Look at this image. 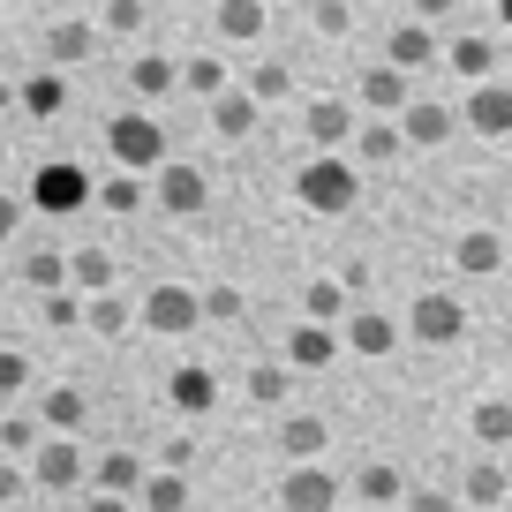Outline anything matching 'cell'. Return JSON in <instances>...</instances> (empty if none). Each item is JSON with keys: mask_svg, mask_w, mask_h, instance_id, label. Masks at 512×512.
Returning a JSON list of instances; mask_svg holds the SVG:
<instances>
[{"mask_svg": "<svg viewBox=\"0 0 512 512\" xmlns=\"http://www.w3.org/2000/svg\"><path fill=\"white\" fill-rule=\"evenodd\" d=\"M294 196H302V211H317V219H347L354 196H362V166L339 159V151H317V159L294 174Z\"/></svg>", "mask_w": 512, "mask_h": 512, "instance_id": "1", "label": "cell"}, {"mask_svg": "<svg viewBox=\"0 0 512 512\" xmlns=\"http://www.w3.org/2000/svg\"><path fill=\"white\" fill-rule=\"evenodd\" d=\"M106 151H113V166H121V174H159L166 166V128L151 121V113H113L106 121Z\"/></svg>", "mask_w": 512, "mask_h": 512, "instance_id": "2", "label": "cell"}, {"mask_svg": "<svg viewBox=\"0 0 512 512\" xmlns=\"http://www.w3.org/2000/svg\"><path fill=\"white\" fill-rule=\"evenodd\" d=\"M91 196H98V181L83 174L76 159H46V166L31 174V204L46 211V219H68V211H83Z\"/></svg>", "mask_w": 512, "mask_h": 512, "instance_id": "3", "label": "cell"}, {"mask_svg": "<svg viewBox=\"0 0 512 512\" xmlns=\"http://www.w3.org/2000/svg\"><path fill=\"white\" fill-rule=\"evenodd\" d=\"M136 317H144L159 339H189L196 324H204V302H196V287H181V279H159V287L144 294V309H136Z\"/></svg>", "mask_w": 512, "mask_h": 512, "instance_id": "4", "label": "cell"}, {"mask_svg": "<svg viewBox=\"0 0 512 512\" xmlns=\"http://www.w3.org/2000/svg\"><path fill=\"white\" fill-rule=\"evenodd\" d=\"M460 332H467L460 294H415V309H407V339H415V347H452Z\"/></svg>", "mask_w": 512, "mask_h": 512, "instance_id": "5", "label": "cell"}, {"mask_svg": "<svg viewBox=\"0 0 512 512\" xmlns=\"http://www.w3.org/2000/svg\"><path fill=\"white\" fill-rule=\"evenodd\" d=\"M151 204H159V211H174V219H196V211L211 204V181H204V166H189V159H166L159 174H151Z\"/></svg>", "mask_w": 512, "mask_h": 512, "instance_id": "6", "label": "cell"}, {"mask_svg": "<svg viewBox=\"0 0 512 512\" xmlns=\"http://www.w3.org/2000/svg\"><path fill=\"white\" fill-rule=\"evenodd\" d=\"M407 98H415V83H407L392 61H384V68H362V76H354V106H362L369 121H400Z\"/></svg>", "mask_w": 512, "mask_h": 512, "instance_id": "7", "label": "cell"}, {"mask_svg": "<svg viewBox=\"0 0 512 512\" xmlns=\"http://www.w3.org/2000/svg\"><path fill=\"white\" fill-rule=\"evenodd\" d=\"M339 475H324L317 460H302V467H287V482H279V505L287 512H339Z\"/></svg>", "mask_w": 512, "mask_h": 512, "instance_id": "8", "label": "cell"}, {"mask_svg": "<svg viewBox=\"0 0 512 512\" xmlns=\"http://www.w3.org/2000/svg\"><path fill=\"white\" fill-rule=\"evenodd\" d=\"M83 475H91V467H83V445H76V437H46V445L31 452V482H38V490H53V497L76 490Z\"/></svg>", "mask_w": 512, "mask_h": 512, "instance_id": "9", "label": "cell"}, {"mask_svg": "<svg viewBox=\"0 0 512 512\" xmlns=\"http://www.w3.org/2000/svg\"><path fill=\"white\" fill-rule=\"evenodd\" d=\"M460 121L475 128V136H512V83H505V76L475 83V91H467V106H460Z\"/></svg>", "mask_w": 512, "mask_h": 512, "instance_id": "10", "label": "cell"}, {"mask_svg": "<svg viewBox=\"0 0 512 512\" xmlns=\"http://www.w3.org/2000/svg\"><path fill=\"white\" fill-rule=\"evenodd\" d=\"M339 347H347V339H339L332 324H294L279 354H287V362L302 369V377H317V369H332V362H339Z\"/></svg>", "mask_w": 512, "mask_h": 512, "instance_id": "11", "label": "cell"}, {"mask_svg": "<svg viewBox=\"0 0 512 512\" xmlns=\"http://www.w3.org/2000/svg\"><path fill=\"white\" fill-rule=\"evenodd\" d=\"M339 339H347L354 354H369V362H384V354H392V347L407 339V324L377 317V309H347V332H339Z\"/></svg>", "mask_w": 512, "mask_h": 512, "instance_id": "12", "label": "cell"}, {"mask_svg": "<svg viewBox=\"0 0 512 512\" xmlns=\"http://www.w3.org/2000/svg\"><path fill=\"white\" fill-rule=\"evenodd\" d=\"M452 128H460V113H452L445 98H407V113H400V136L407 144H430V151L445 144Z\"/></svg>", "mask_w": 512, "mask_h": 512, "instance_id": "13", "label": "cell"}, {"mask_svg": "<svg viewBox=\"0 0 512 512\" xmlns=\"http://www.w3.org/2000/svg\"><path fill=\"white\" fill-rule=\"evenodd\" d=\"M452 264H460L467 279H490L497 264H505V234H497V226H467V234L452 241Z\"/></svg>", "mask_w": 512, "mask_h": 512, "instance_id": "14", "label": "cell"}, {"mask_svg": "<svg viewBox=\"0 0 512 512\" xmlns=\"http://www.w3.org/2000/svg\"><path fill=\"white\" fill-rule=\"evenodd\" d=\"M166 400H174L181 415H211V407H219V377H211L204 362H181L174 377H166Z\"/></svg>", "mask_w": 512, "mask_h": 512, "instance_id": "15", "label": "cell"}, {"mask_svg": "<svg viewBox=\"0 0 512 512\" xmlns=\"http://www.w3.org/2000/svg\"><path fill=\"white\" fill-rule=\"evenodd\" d=\"M91 53H98V23H83V16H61V23L46 31V61H53V68H83Z\"/></svg>", "mask_w": 512, "mask_h": 512, "instance_id": "16", "label": "cell"}, {"mask_svg": "<svg viewBox=\"0 0 512 512\" xmlns=\"http://www.w3.org/2000/svg\"><path fill=\"white\" fill-rule=\"evenodd\" d=\"M309 144L317 151L354 144V98H309Z\"/></svg>", "mask_w": 512, "mask_h": 512, "instance_id": "17", "label": "cell"}, {"mask_svg": "<svg viewBox=\"0 0 512 512\" xmlns=\"http://www.w3.org/2000/svg\"><path fill=\"white\" fill-rule=\"evenodd\" d=\"M211 23H219V38H234V46H256L264 23H272V8H264V0H211Z\"/></svg>", "mask_w": 512, "mask_h": 512, "instance_id": "18", "label": "cell"}, {"mask_svg": "<svg viewBox=\"0 0 512 512\" xmlns=\"http://www.w3.org/2000/svg\"><path fill=\"white\" fill-rule=\"evenodd\" d=\"M294 384H302V369H294L287 354H272V362H256V369H249V400H256V407H287V400H294Z\"/></svg>", "mask_w": 512, "mask_h": 512, "instance_id": "19", "label": "cell"}, {"mask_svg": "<svg viewBox=\"0 0 512 512\" xmlns=\"http://www.w3.org/2000/svg\"><path fill=\"white\" fill-rule=\"evenodd\" d=\"M437 61V31L422 16H407L400 31H392V68H400V76H415V68H430Z\"/></svg>", "mask_w": 512, "mask_h": 512, "instance_id": "20", "label": "cell"}, {"mask_svg": "<svg viewBox=\"0 0 512 512\" xmlns=\"http://www.w3.org/2000/svg\"><path fill=\"white\" fill-rule=\"evenodd\" d=\"M445 61H452V76H467V83H490L497 68H505V61H497V46H490V38H482V31L452 38V46H445Z\"/></svg>", "mask_w": 512, "mask_h": 512, "instance_id": "21", "label": "cell"}, {"mask_svg": "<svg viewBox=\"0 0 512 512\" xmlns=\"http://www.w3.org/2000/svg\"><path fill=\"white\" fill-rule=\"evenodd\" d=\"M16 106L31 113V121H53V113L68 106V76H61V68H46V76H23V83H16Z\"/></svg>", "mask_w": 512, "mask_h": 512, "instance_id": "22", "label": "cell"}, {"mask_svg": "<svg viewBox=\"0 0 512 512\" xmlns=\"http://www.w3.org/2000/svg\"><path fill=\"white\" fill-rule=\"evenodd\" d=\"M400 151H407L400 121H362V128H354V166H392Z\"/></svg>", "mask_w": 512, "mask_h": 512, "instance_id": "23", "label": "cell"}, {"mask_svg": "<svg viewBox=\"0 0 512 512\" xmlns=\"http://www.w3.org/2000/svg\"><path fill=\"white\" fill-rule=\"evenodd\" d=\"M91 482H98V490H113V497H136V490H144V460H136L128 445H113V452H98Z\"/></svg>", "mask_w": 512, "mask_h": 512, "instance_id": "24", "label": "cell"}, {"mask_svg": "<svg viewBox=\"0 0 512 512\" xmlns=\"http://www.w3.org/2000/svg\"><path fill=\"white\" fill-rule=\"evenodd\" d=\"M83 415H91V400H83L76 384H53V392H46V407H38L46 437H76V430H83Z\"/></svg>", "mask_w": 512, "mask_h": 512, "instance_id": "25", "label": "cell"}, {"mask_svg": "<svg viewBox=\"0 0 512 512\" xmlns=\"http://www.w3.org/2000/svg\"><path fill=\"white\" fill-rule=\"evenodd\" d=\"M324 445H332V430H324V415H287V422H279V452H287L294 467H302V460H317Z\"/></svg>", "mask_w": 512, "mask_h": 512, "instance_id": "26", "label": "cell"}, {"mask_svg": "<svg viewBox=\"0 0 512 512\" xmlns=\"http://www.w3.org/2000/svg\"><path fill=\"white\" fill-rule=\"evenodd\" d=\"M505 490H512V482H505V467H497V460H475L460 475V505L467 512H497V497H505Z\"/></svg>", "mask_w": 512, "mask_h": 512, "instance_id": "27", "label": "cell"}, {"mask_svg": "<svg viewBox=\"0 0 512 512\" xmlns=\"http://www.w3.org/2000/svg\"><path fill=\"white\" fill-rule=\"evenodd\" d=\"M181 83V68L166 61V53H136V61H128V91L136 98H166Z\"/></svg>", "mask_w": 512, "mask_h": 512, "instance_id": "28", "label": "cell"}, {"mask_svg": "<svg viewBox=\"0 0 512 512\" xmlns=\"http://www.w3.org/2000/svg\"><path fill=\"white\" fill-rule=\"evenodd\" d=\"M354 497H362V505H400L407 497V475L392 460H369L362 475H354Z\"/></svg>", "mask_w": 512, "mask_h": 512, "instance_id": "29", "label": "cell"}, {"mask_svg": "<svg viewBox=\"0 0 512 512\" xmlns=\"http://www.w3.org/2000/svg\"><path fill=\"white\" fill-rule=\"evenodd\" d=\"M68 287L91 302V294H113V256L106 249H76L68 256Z\"/></svg>", "mask_w": 512, "mask_h": 512, "instance_id": "30", "label": "cell"}, {"mask_svg": "<svg viewBox=\"0 0 512 512\" xmlns=\"http://www.w3.org/2000/svg\"><path fill=\"white\" fill-rule=\"evenodd\" d=\"M256 113H264V106H256V98L241 91V83L211 98V128H219V136H249V128H256Z\"/></svg>", "mask_w": 512, "mask_h": 512, "instance_id": "31", "label": "cell"}, {"mask_svg": "<svg viewBox=\"0 0 512 512\" xmlns=\"http://www.w3.org/2000/svg\"><path fill=\"white\" fill-rule=\"evenodd\" d=\"M136 505H144V512H189V475H174V467H159V475H144V490H136Z\"/></svg>", "mask_w": 512, "mask_h": 512, "instance_id": "32", "label": "cell"}, {"mask_svg": "<svg viewBox=\"0 0 512 512\" xmlns=\"http://www.w3.org/2000/svg\"><path fill=\"white\" fill-rule=\"evenodd\" d=\"M347 302H354V294L339 287V279H309V294H302V317H309V324H347Z\"/></svg>", "mask_w": 512, "mask_h": 512, "instance_id": "33", "label": "cell"}, {"mask_svg": "<svg viewBox=\"0 0 512 512\" xmlns=\"http://www.w3.org/2000/svg\"><path fill=\"white\" fill-rule=\"evenodd\" d=\"M241 91H249L256 106H279V98L294 91V68H287V61H256L249 76H241Z\"/></svg>", "mask_w": 512, "mask_h": 512, "instance_id": "34", "label": "cell"}, {"mask_svg": "<svg viewBox=\"0 0 512 512\" xmlns=\"http://www.w3.org/2000/svg\"><path fill=\"white\" fill-rule=\"evenodd\" d=\"M144 196H151V181H144V174H113V181H98V196H91V204H106L113 219H128V211L144 204Z\"/></svg>", "mask_w": 512, "mask_h": 512, "instance_id": "35", "label": "cell"}, {"mask_svg": "<svg viewBox=\"0 0 512 512\" xmlns=\"http://www.w3.org/2000/svg\"><path fill=\"white\" fill-rule=\"evenodd\" d=\"M181 83H189L196 98H219V91H234V68H226L219 53H196V61L181 68Z\"/></svg>", "mask_w": 512, "mask_h": 512, "instance_id": "36", "label": "cell"}, {"mask_svg": "<svg viewBox=\"0 0 512 512\" xmlns=\"http://www.w3.org/2000/svg\"><path fill=\"white\" fill-rule=\"evenodd\" d=\"M467 430H475L482 437V445H505V437H512V400H475V415H467Z\"/></svg>", "mask_w": 512, "mask_h": 512, "instance_id": "37", "label": "cell"}, {"mask_svg": "<svg viewBox=\"0 0 512 512\" xmlns=\"http://www.w3.org/2000/svg\"><path fill=\"white\" fill-rule=\"evenodd\" d=\"M38 445H46V422L38 415H8L0 422V452H8V460H31Z\"/></svg>", "mask_w": 512, "mask_h": 512, "instance_id": "38", "label": "cell"}, {"mask_svg": "<svg viewBox=\"0 0 512 512\" xmlns=\"http://www.w3.org/2000/svg\"><path fill=\"white\" fill-rule=\"evenodd\" d=\"M23 287H31V294L68 287V256H61V249H38V256H23Z\"/></svg>", "mask_w": 512, "mask_h": 512, "instance_id": "39", "label": "cell"}, {"mask_svg": "<svg viewBox=\"0 0 512 512\" xmlns=\"http://www.w3.org/2000/svg\"><path fill=\"white\" fill-rule=\"evenodd\" d=\"M83 324H91L98 339H121L128 332V302L121 294H91V302H83Z\"/></svg>", "mask_w": 512, "mask_h": 512, "instance_id": "40", "label": "cell"}, {"mask_svg": "<svg viewBox=\"0 0 512 512\" xmlns=\"http://www.w3.org/2000/svg\"><path fill=\"white\" fill-rule=\"evenodd\" d=\"M38 317H46L53 332H68V324H83V294H76V287H53V294H38Z\"/></svg>", "mask_w": 512, "mask_h": 512, "instance_id": "41", "label": "cell"}, {"mask_svg": "<svg viewBox=\"0 0 512 512\" xmlns=\"http://www.w3.org/2000/svg\"><path fill=\"white\" fill-rule=\"evenodd\" d=\"M136 23H144V0H106L98 8V31H113V38H136Z\"/></svg>", "mask_w": 512, "mask_h": 512, "instance_id": "42", "label": "cell"}, {"mask_svg": "<svg viewBox=\"0 0 512 512\" xmlns=\"http://www.w3.org/2000/svg\"><path fill=\"white\" fill-rule=\"evenodd\" d=\"M196 302H204V324H234L241 317V287H226V279H219V287H204Z\"/></svg>", "mask_w": 512, "mask_h": 512, "instance_id": "43", "label": "cell"}, {"mask_svg": "<svg viewBox=\"0 0 512 512\" xmlns=\"http://www.w3.org/2000/svg\"><path fill=\"white\" fill-rule=\"evenodd\" d=\"M23 384H31V354H23V347H0V400H16Z\"/></svg>", "mask_w": 512, "mask_h": 512, "instance_id": "44", "label": "cell"}, {"mask_svg": "<svg viewBox=\"0 0 512 512\" xmlns=\"http://www.w3.org/2000/svg\"><path fill=\"white\" fill-rule=\"evenodd\" d=\"M347 23H354L347 0H317V31H324V38H347Z\"/></svg>", "mask_w": 512, "mask_h": 512, "instance_id": "45", "label": "cell"}, {"mask_svg": "<svg viewBox=\"0 0 512 512\" xmlns=\"http://www.w3.org/2000/svg\"><path fill=\"white\" fill-rule=\"evenodd\" d=\"M159 467H174V475H189V467H196V437H166Z\"/></svg>", "mask_w": 512, "mask_h": 512, "instance_id": "46", "label": "cell"}, {"mask_svg": "<svg viewBox=\"0 0 512 512\" xmlns=\"http://www.w3.org/2000/svg\"><path fill=\"white\" fill-rule=\"evenodd\" d=\"M400 512H460V497H437V490H407Z\"/></svg>", "mask_w": 512, "mask_h": 512, "instance_id": "47", "label": "cell"}, {"mask_svg": "<svg viewBox=\"0 0 512 512\" xmlns=\"http://www.w3.org/2000/svg\"><path fill=\"white\" fill-rule=\"evenodd\" d=\"M23 482H31V475H23V460H0V505H8V497H23Z\"/></svg>", "mask_w": 512, "mask_h": 512, "instance_id": "48", "label": "cell"}, {"mask_svg": "<svg viewBox=\"0 0 512 512\" xmlns=\"http://www.w3.org/2000/svg\"><path fill=\"white\" fill-rule=\"evenodd\" d=\"M83 512H136V497H113V490H91V497H83Z\"/></svg>", "mask_w": 512, "mask_h": 512, "instance_id": "49", "label": "cell"}, {"mask_svg": "<svg viewBox=\"0 0 512 512\" xmlns=\"http://www.w3.org/2000/svg\"><path fill=\"white\" fill-rule=\"evenodd\" d=\"M16 226H23V196H0V241L16 234Z\"/></svg>", "mask_w": 512, "mask_h": 512, "instance_id": "50", "label": "cell"}, {"mask_svg": "<svg viewBox=\"0 0 512 512\" xmlns=\"http://www.w3.org/2000/svg\"><path fill=\"white\" fill-rule=\"evenodd\" d=\"M452 8H460V0H415V16H422V23H437V16H452Z\"/></svg>", "mask_w": 512, "mask_h": 512, "instance_id": "51", "label": "cell"}, {"mask_svg": "<svg viewBox=\"0 0 512 512\" xmlns=\"http://www.w3.org/2000/svg\"><path fill=\"white\" fill-rule=\"evenodd\" d=\"M0 113H16V76H0Z\"/></svg>", "mask_w": 512, "mask_h": 512, "instance_id": "52", "label": "cell"}, {"mask_svg": "<svg viewBox=\"0 0 512 512\" xmlns=\"http://www.w3.org/2000/svg\"><path fill=\"white\" fill-rule=\"evenodd\" d=\"M497 23H505V31H512V0H497Z\"/></svg>", "mask_w": 512, "mask_h": 512, "instance_id": "53", "label": "cell"}, {"mask_svg": "<svg viewBox=\"0 0 512 512\" xmlns=\"http://www.w3.org/2000/svg\"><path fill=\"white\" fill-rule=\"evenodd\" d=\"M0 166H8V136H0Z\"/></svg>", "mask_w": 512, "mask_h": 512, "instance_id": "54", "label": "cell"}, {"mask_svg": "<svg viewBox=\"0 0 512 512\" xmlns=\"http://www.w3.org/2000/svg\"><path fill=\"white\" fill-rule=\"evenodd\" d=\"M76 8H106V0H76Z\"/></svg>", "mask_w": 512, "mask_h": 512, "instance_id": "55", "label": "cell"}, {"mask_svg": "<svg viewBox=\"0 0 512 512\" xmlns=\"http://www.w3.org/2000/svg\"><path fill=\"white\" fill-rule=\"evenodd\" d=\"M497 76H505V83H512V61H505V68H497Z\"/></svg>", "mask_w": 512, "mask_h": 512, "instance_id": "56", "label": "cell"}, {"mask_svg": "<svg viewBox=\"0 0 512 512\" xmlns=\"http://www.w3.org/2000/svg\"><path fill=\"white\" fill-rule=\"evenodd\" d=\"M354 512H384V505H354Z\"/></svg>", "mask_w": 512, "mask_h": 512, "instance_id": "57", "label": "cell"}, {"mask_svg": "<svg viewBox=\"0 0 512 512\" xmlns=\"http://www.w3.org/2000/svg\"><path fill=\"white\" fill-rule=\"evenodd\" d=\"M264 8H279V0H264Z\"/></svg>", "mask_w": 512, "mask_h": 512, "instance_id": "58", "label": "cell"}, {"mask_svg": "<svg viewBox=\"0 0 512 512\" xmlns=\"http://www.w3.org/2000/svg\"><path fill=\"white\" fill-rule=\"evenodd\" d=\"M0 287H8V272H0Z\"/></svg>", "mask_w": 512, "mask_h": 512, "instance_id": "59", "label": "cell"}, {"mask_svg": "<svg viewBox=\"0 0 512 512\" xmlns=\"http://www.w3.org/2000/svg\"><path fill=\"white\" fill-rule=\"evenodd\" d=\"M505 241H512V226H505Z\"/></svg>", "mask_w": 512, "mask_h": 512, "instance_id": "60", "label": "cell"}]
</instances>
